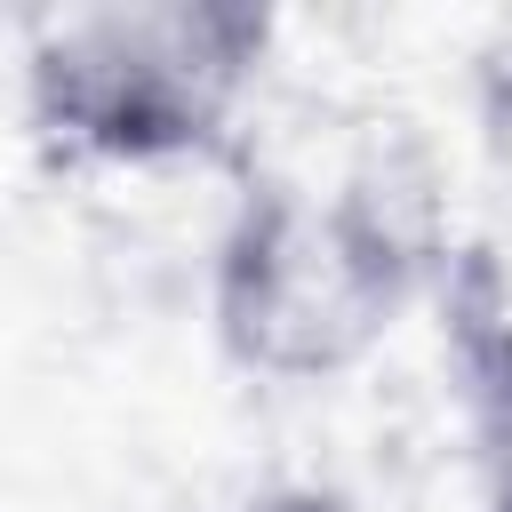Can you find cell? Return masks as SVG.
<instances>
[{
	"instance_id": "cell-1",
	"label": "cell",
	"mask_w": 512,
	"mask_h": 512,
	"mask_svg": "<svg viewBox=\"0 0 512 512\" xmlns=\"http://www.w3.org/2000/svg\"><path fill=\"white\" fill-rule=\"evenodd\" d=\"M264 24L232 8H96L40 48V104L104 152H168L216 120Z\"/></svg>"
},
{
	"instance_id": "cell-2",
	"label": "cell",
	"mask_w": 512,
	"mask_h": 512,
	"mask_svg": "<svg viewBox=\"0 0 512 512\" xmlns=\"http://www.w3.org/2000/svg\"><path fill=\"white\" fill-rule=\"evenodd\" d=\"M400 296V232L368 208H312L272 192L248 208L224 264V320L272 368L344 360Z\"/></svg>"
},
{
	"instance_id": "cell-3",
	"label": "cell",
	"mask_w": 512,
	"mask_h": 512,
	"mask_svg": "<svg viewBox=\"0 0 512 512\" xmlns=\"http://www.w3.org/2000/svg\"><path fill=\"white\" fill-rule=\"evenodd\" d=\"M224 512H336V504L328 496H304V488H272V496H240Z\"/></svg>"
},
{
	"instance_id": "cell-4",
	"label": "cell",
	"mask_w": 512,
	"mask_h": 512,
	"mask_svg": "<svg viewBox=\"0 0 512 512\" xmlns=\"http://www.w3.org/2000/svg\"><path fill=\"white\" fill-rule=\"evenodd\" d=\"M496 488H504V512H512V376H504V392H496Z\"/></svg>"
}]
</instances>
